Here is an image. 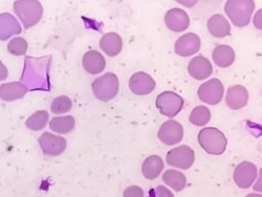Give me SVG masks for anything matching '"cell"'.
I'll return each mask as SVG.
<instances>
[{
    "instance_id": "obj_1",
    "label": "cell",
    "mask_w": 262,
    "mask_h": 197,
    "mask_svg": "<svg viewBox=\"0 0 262 197\" xmlns=\"http://www.w3.org/2000/svg\"><path fill=\"white\" fill-rule=\"evenodd\" d=\"M254 9L255 3L252 0H230L225 5V12L237 28H244L250 24Z\"/></svg>"
},
{
    "instance_id": "obj_2",
    "label": "cell",
    "mask_w": 262,
    "mask_h": 197,
    "mask_svg": "<svg viewBox=\"0 0 262 197\" xmlns=\"http://www.w3.org/2000/svg\"><path fill=\"white\" fill-rule=\"evenodd\" d=\"M199 143L207 153L212 156L223 155L228 145L224 133L214 127L204 128L200 131Z\"/></svg>"
},
{
    "instance_id": "obj_3",
    "label": "cell",
    "mask_w": 262,
    "mask_h": 197,
    "mask_svg": "<svg viewBox=\"0 0 262 197\" xmlns=\"http://www.w3.org/2000/svg\"><path fill=\"white\" fill-rule=\"evenodd\" d=\"M14 11L26 29L37 25L42 18L43 8L36 0H19L14 4Z\"/></svg>"
},
{
    "instance_id": "obj_4",
    "label": "cell",
    "mask_w": 262,
    "mask_h": 197,
    "mask_svg": "<svg viewBox=\"0 0 262 197\" xmlns=\"http://www.w3.org/2000/svg\"><path fill=\"white\" fill-rule=\"evenodd\" d=\"M92 89L98 100L102 102H109L115 99L119 93V79L117 75L107 73L93 82Z\"/></svg>"
},
{
    "instance_id": "obj_5",
    "label": "cell",
    "mask_w": 262,
    "mask_h": 197,
    "mask_svg": "<svg viewBox=\"0 0 262 197\" xmlns=\"http://www.w3.org/2000/svg\"><path fill=\"white\" fill-rule=\"evenodd\" d=\"M184 99L173 92H164L157 98V107L163 116L174 118L183 109Z\"/></svg>"
},
{
    "instance_id": "obj_6",
    "label": "cell",
    "mask_w": 262,
    "mask_h": 197,
    "mask_svg": "<svg viewBox=\"0 0 262 197\" xmlns=\"http://www.w3.org/2000/svg\"><path fill=\"white\" fill-rule=\"evenodd\" d=\"M194 151L189 146L186 145L179 146L170 150L166 156V161L168 165L183 170L191 168L194 163Z\"/></svg>"
},
{
    "instance_id": "obj_7",
    "label": "cell",
    "mask_w": 262,
    "mask_h": 197,
    "mask_svg": "<svg viewBox=\"0 0 262 197\" xmlns=\"http://www.w3.org/2000/svg\"><path fill=\"white\" fill-rule=\"evenodd\" d=\"M224 93L223 83L218 79H212L200 86L198 95L202 102L209 105H216L222 101Z\"/></svg>"
},
{
    "instance_id": "obj_8",
    "label": "cell",
    "mask_w": 262,
    "mask_h": 197,
    "mask_svg": "<svg viewBox=\"0 0 262 197\" xmlns=\"http://www.w3.org/2000/svg\"><path fill=\"white\" fill-rule=\"evenodd\" d=\"M38 143L43 153L49 157H57L62 155L68 146L67 140L64 138L52 135L50 133L42 134V136L38 139Z\"/></svg>"
},
{
    "instance_id": "obj_9",
    "label": "cell",
    "mask_w": 262,
    "mask_h": 197,
    "mask_svg": "<svg viewBox=\"0 0 262 197\" xmlns=\"http://www.w3.org/2000/svg\"><path fill=\"white\" fill-rule=\"evenodd\" d=\"M158 137L160 141L165 145H177L183 140L184 128L179 122L170 120L161 126Z\"/></svg>"
},
{
    "instance_id": "obj_10",
    "label": "cell",
    "mask_w": 262,
    "mask_h": 197,
    "mask_svg": "<svg viewBox=\"0 0 262 197\" xmlns=\"http://www.w3.org/2000/svg\"><path fill=\"white\" fill-rule=\"evenodd\" d=\"M235 184L242 189H248L257 179V167L251 162L240 163L234 170Z\"/></svg>"
},
{
    "instance_id": "obj_11",
    "label": "cell",
    "mask_w": 262,
    "mask_h": 197,
    "mask_svg": "<svg viewBox=\"0 0 262 197\" xmlns=\"http://www.w3.org/2000/svg\"><path fill=\"white\" fill-rule=\"evenodd\" d=\"M156 81L150 75L140 72L131 76L129 80V89L137 96H146L156 89Z\"/></svg>"
},
{
    "instance_id": "obj_12",
    "label": "cell",
    "mask_w": 262,
    "mask_h": 197,
    "mask_svg": "<svg viewBox=\"0 0 262 197\" xmlns=\"http://www.w3.org/2000/svg\"><path fill=\"white\" fill-rule=\"evenodd\" d=\"M201 45V39L198 35L194 33H188L177 40L174 50H176V53L179 56L189 57L200 52Z\"/></svg>"
},
{
    "instance_id": "obj_13",
    "label": "cell",
    "mask_w": 262,
    "mask_h": 197,
    "mask_svg": "<svg viewBox=\"0 0 262 197\" xmlns=\"http://www.w3.org/2000/svg\"><path fill=\"white\" fill-rule=\"evenodd\" d=\"M165 23L169 30L181 33L189 28L190 19L185 11L181 9H171L165 15Z\"/></svg>"
},
{
    "instance_id": "obj_14",
    "label": "cell",
    "mask_w": 262,
    "mask_h": 197,
    "mask_svg": "<svg viewBox=\"0 0 262 197\" xmlns=\"http://www.w3.org/2000/svg\"><path fill=\"white\" fill-rule=\"evenodd\" d=\"M188 72L195 80H205L213 73L211 62L204 56L193 58L188 65Z\"/></svg>"
},
{
    "instance_id": "obj_15",
    "label": "cell",
    "mask_w": 262,
    "mask_h": 197,
    "mask_svg": "<svg viewBox=\"0 0 262 197\" xmlns=\"http://www.w3.org/2000/svg\"><path fill=\"white\" fill-rule=\"evenodd\" d=\"M248 101L249 92L246 87L242 85H234L228 90L226 103L233 111H238V109L244 108L248 104Z\"/></svg>"
},
{
    "instance_id": "obj_16",
    "label": "cell",
    "mask_w": 262,
    "mask_h": 197,
    "mask_svg": "<svg viewBox=\"0 0 262 197\" xmlns=\"http://www.w3.org/2000/svg\"><path fill=\"white\" fill-rule=\"evenodd\" d=\"M82 64L84 70L92 75L101 74L106 67L105 58L98 51H90L85 53L82 58Z\"/></svg>"
},
{
    "instance_id": "obj_17",
    "label": "cell",
    "mask_w": 262,
    "mask_h": 197,
    "mask_svg": "<svg viewBox=\"0 0 262 197\" xmlns=\"http://www.w3.org/2000/svg\"><path fill=\"white\" fill-rule=\"evenodd\" d=\"M29 92L28 86L21 82H10L0 85V99L12 102L24 98Z\"/></svg>"
},
{
    "instance_id": "obj_18",
    "label": "cell",
    "mask_w": 262,
    "mask_h": 197,
    "mask_svg": "<svg viewBox=\"0 0 262 197\" xmlns=\"http://www.w3.org/2000/svg\"><path fill=\"white\" fill-rule=\"evenodd\" d=\"M21 33V27L17 19L10 13L0 14V40L6 41L14 35Z\"/></svg>"
},
{
    "instance_id": "obj_19",
    "label": "cell",
    "mask_w": 262,
    "mask_h": 197,
    "mask_svg": "<svg viewBox=\"0 0 262 197\" xmlns=\"http://www.w3.org/2000/svg\"><path fill=\"white\" fill-rule=\"evenodd\" d=\"M208 30L213 37L225 38L231 32V26L225 16L221 14H215L208 20Z\"/></svg>"
},
{
    "instance_id": "obj_20",
    "label": "cell",
    "mask_w": 262,
    "mask_h": 197,
    "mask_svg": "<svg viewBox=\"0 0 262 197\" xmlns=\"http://www.w3.org/2000/svg\"><path fill=\"white\" fill-rule=\"evenodd\" d=\"M101 50L109 57L118 56L123 48V41L117 33H107L100 41Z\"/></svg>"
},
{
    "instance_id": "obj_21",
    "label": "cell",
    "mask_w": 262,
    "mask_h": 197,
    "mask_svg": "<svg viewBox=\"0 0 262 197\" xmlns=\"http://www.w3.org/2000/svg\"><path fill=\"white\" fill-rule=\"evenodd\" d=\"M164 170V162L159 156L148 157L142 166V173L147 180H156Z\"/></svg>"
},
{
    "instance_id": "obj_22",
    "label": "cell",
    "mask_w": 262,
    "mask_h": 197,
    "mask_svg": "<svg viewBox=\"0 0 262 197\" xmlns=\"http://www.w3.org/2000/svg\"><path fill=\"white\" fill-rule=\"evenodd\" d=\"M213 61L217 67L226 69L231 67L235 61V52L229 46H218L214 49L213 54Z\"/></svg>"
},
{
    "instance_id": "obj_23",
    "label": "cell",
    "mask_w": 262,
    "mask_h": 197,
    "mask_svg": "<svg viewBox=\"0 0 262 197\" xmlns=\"http://www.w3.org/2000/svg\"><path fill=\"white\" fill-rule=\"evenodd\" d=\"M163 181L177 192L183 191L187 185V179L185 174L178 170H167L163 174Z\"/></svg>"
},
{
    "instance_id": "obj_24",
    "label": "cell",
    "mask_w": 262,
    "mask_h": 197,
    "mask_svg": "<svg viewBox=\"0 0 262 197\" xmlns=\"http://www.w3.org/2000/svg\"><path fill=\"white\" fill-rule=\"evenodd\" d=\"M76 120L73 116L67 117H55L50 123V128L54 133L67 135L75 128Z\"/></svg>"
},
{
    "instance_id": "obj_25",
    "label": "cell",
    "mask_w": 262,
    "mask_h": 197,
    "mask_svg": "<svg viewBox=\"0 0 262 197\" xmlns=\"http://www.w3.org/2000/svg\"><path fill=\"white\" fill-rule=\"evenodd\" d=\"M210 119H211V112L206 106L195 107L189 117L190 123L199 127H203L207 125Z\"/></svg>"
},
{
    "instance_id": "obj_26",
    "label": "cell",
    "mask_w": 262,
    "mask_h": 197,
    "mask_svg": "<svg viewBox=\"0 0 262 197\" xmlns=\"http://www.w3.org/2000/svg\"><path fill=\"white\" fill-rule=\"evenodd\" d=\"M50 119L49 113L46 111H39L36 112L35 114H33L26 122V125L29 129L34 130V131H38L41 130L46 127V125L48 124Z\"/></svg>"
},
{
    "instance_id": "obj_27",
    "label": "cell",
    "mask_w": 262,
    "mask_h": 197,
    "mask_svg": "<svg viewBox=\"0 0 262 197\" xmlns=\"http://www.w3.org/2000/svg\"><path fill=\"white\" fill-rule=\"evenodd\" d=\"M72 107H73V102L69 97L60 96L53 101L51 111L55 115H60V114H65L70 112Z\"/></svg>"
},
{
    "instance_id": "obj_28",
    "label": "cell",
    "mask_w": 262,
    "mask_h": 197,
    "mask_svg": "<svg viewBox=\"0 0 262 197\" xmlns=\"http://www.w3.org/2000/svg\"><path fill=\"white\" fill-rule=\"evenodd\" d=\"M8 51H9V53H11L14 56L26 55V53L28 51V42L24 38L16 37L9 42Z\"/></svg>"
},
{
    "instance_id": "obj_29",
    "label": "cell",
    "mask_w": 262,
    "mask_h": 197,
    "mask_svg": "<svg viewBox=\"0 0 262 197\" xmlns=\"http://www.w3.org/2000/svg\"><path fill=\"white\" fill-rule=\"evenodd\" d=\"M123 197H144V191L139 186H130L124 191Z\"/></svg>"
},
{
    "instance_id": "obj_30",
    "label": "cell",
    "mask_w": 262,
    "mask_h": 197,
    "mask_svg": "<svg viewBox=\"0 0 262 197\" xmlns=\"http://www.w3.org/2000/svg\"><path fill=\"white\" fill-rule=\"evenodd\" d=\"M157 197H174L173 193L164 186H159L154 190Z\"/></svg>"
},
{
    "instance_id": "obj_31",
    "label": "cell",
    "mask_w": 262,
    "mask_h": 197,
    "mask_svg": "<svg viewBox=\"0 0 262 197\" xmlns=\"http://www.w3.org/2000/svg\"><path fill=\"white\" fill-rule=\"evenodd\" d=\"M253 24H254V27H255L257 30L262 31V9L259 10V11L255 14L254 20H253Z\"/></svg>"
},
{
    "instance_id": "obj_32",
    "label": "cell",
    "mask_w": 262,
    "mask_h": 197,
    "mask_svg": "<svg viewBox=\"0 0 262 197\" xmlns=\"http://www.w3.org/2000/svg\"><path fill=\"white\" fill-rule=\"evenodd\" d=\"M8 76H9V71H8L7 67L2 61H0V81L6 80L8 78Z\"/></svg>"
},
{
    "instance_id": "obj_33",
    "label": "cell",
    "mask_w": 262,
    "mask_h": 197,
    "mask_svg": "<svg viewBox=\"0 0 262 197\" xmlns=\"http://www.w3.org/2000/svg\"><path fill=\"white\" fill-rule=\"evenodd\" d=\"M253 188L255 191L262 193V168L260 169V172H259V179Z\"/></svg>"
},
{
    "instance_id": "obj_34",
    "label": "cell",
    "mask_w": 262,
    "mask_h": 197,
    "mask_svg": "<svg viewBox=\"0 0 262 197\" xmlns=\"http://www.w3.org/2000/svg\"><path fill=\"white\" fill-rule=\"evenodd\" d=\"M246 197H262V195H260V194H257V193H251V194L247 195Z\"/></svg>"
}]
</instances>
